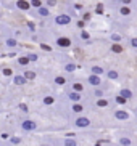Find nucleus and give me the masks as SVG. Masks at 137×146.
<instances>
[{"label": "nucleus", "mask_w": 137, "mask_h": 146, "mask_svg": "<svg viewBox=\"0 0 137 146\" xmlns=\"http://www.w3.org/2000/svg\"><path fill=\"white\" fill-rule=\"evenodd\" d=\"M55 45L58 48H69V47H73V40L69 39V37H64V35H61V37H58V39L55 40Z\"/></svg>", "instance_id": "obj_1"}, {"label": "nucleus", "mask_w": 137, "mask_h": 146, "mask_svg": "<svg viewBox=\"0 0 137 146\" xmlns=\"http://www.w3.org/2000/svg\"><path fill=\"white\" fill-rule=\"evenodd\" d=\"M71 21H73L71 16L66 15V13H61V15H58V16H55V24L56 26H68Z\"/></svg>", "instance_id": "obj_2"}, {"label": "nucleus", "mask_w": 137, "mask_h": 146, "mask_svg": "<svg viewBox=\"0 0 137 146\" xmlns=\"http://www.w3.org/2000/svg\"><path fill=\"white\" fill-rule=\"evenodd\" d=\"M87 84L97 88V87L102 85V77H100V76H94V74H89V76H87Z\"/></svg>", "instance_id": "obj_3"}, {"label": "nucleus", "mask_w": 137, "mask_h": 146, "mask_svg": "<svg viewBox=\"0 0 137 146\" xmlns=\"http://www.w3.org/2000/svg\"><path fill=\"white\" fill-rule=\"evenodd\" d=\"M36 122L34 120H29V119H26V120H23L21 122V129L23 130H26V132H32V130H36Z\"/></svg>", "instance_id": "obj_4"}, {"label": "nucleus", "mask_w": 137, "mask_h": 146, "mask_svg": "<svg viewBox=\"0 0 137 146\" xmlns=\"http://www.w3.org/2000/svg\"><path fill=\"white\" fill-rule=\"evenodd\" d=\"M74 125L79 127V129H87L90 125V120L87 119V117H77V119L74 120Z\"/></svg>", "instance_id": "obj_5"}, {"label": "nucleus", "mask_w": 137, "mask_h": 146, "mask_svg": "<svg viewBox=\"0 0 137 146\" xmlns=\"http://www.w3.org/2000/svg\"><path fill=\"white\" fill-rule=\"evenodd\" d=\"M16 8H19L21 11H29L31 8L29 0H16Z\"/></svg>", "instance_id": "obj_6"}, {"label": "nucleus", "mask_w": 137, "mask_h": 146, "mask_svg": "<svg viewBox=\"0 0 137 146\" xmlns=\"http://www.w3.org/2000/svg\"><path fill=\"white\" fill-rule=\"evenodd\" d=\"M13 84L15 85H26L28 80H26V77L23 74H16V76H13Z\"/></svg>", "instance_id": "obj_7"}, {"label": "nucleus", "mask_w": 137, "mask_h": 146, "mask_svg": "<svg viewBox=\"0 0 137 146\" xmlns=\"http://www.w3.org/2000/svg\"><path fill=\"white\" fill-rule=\"evenodd\" d=\"M68 98H69V101H71V103H79V101L82 100V96H81V93H77V92L71 90L68 93Z\"/></svg>", "instance_id": "obj_8"}, {"label": "nucleus", "mask_w": 137, "mask_h": 146, "mask_svg": "<svg viewBox=\"0 0 137 146\" xmlns=\"http://www.w3.org/2000/svg\"><path fill=\"white\" fill-rule=\"evenodd\" d=\"M115 117L118 120H126L129 117V114L124 111V109H116V111H115Z\"/></svg>", "instance_id": "obj_9"}, {"label": "nucleus", "mask_w": 137, "mask_h": 146, "mask_svg": "<svg viewBox=\"0 0 137 146\" xmlns=\"http://www.w3.org/2000/svg\"><path fill=\"white\" fill-rule=\"evenodd\" d=\"M105 72H107V71L99 64H95V66L90 68V74H94V76H102V74H105Z\"/></svg>", "instance_id": "obj_10"}, {"label": "nucleus", "mask_w": 137, "mask_h": 146, "mask_svg": "<svg viewBox=\"0 0 137 146\" xmlns=\"http://www.w3.org/2000/svg\"><path fill=\"white\" fill-rule=\"evenodd\" d=\"M110 50H111V53H116V55H120V53L124 52V47H123L121 43H111Z\"/></svg>", "instance_id": "obj_11"}, {"label": "nucleus", "mask_w": 137, "mask_h": 146, "mask_svg": "<svg viewBox=\"0 0 137 146\" xmlns=\"http://www.w3.org/2000/svg\"><path fill=\"white\" fill-rule=\"evenodd\" d=\"M37 11V15L39 16H42V18H47V16H50V8H47V7H40V8H37L36 10Z\"/></svg>", "instance_id": "obj_12"}, {"label": "nucleus", "mask_w": 137, "mask_h": 146, "mask_svg": "<svg viewBox=\"0 0 137 146\" xmlns=\"http://www.w3.org/2000/svg\"><path fill=\"white\" fill-rule=\"evenodd\" d=\"M71 85H73V92H77V93L84 92V88H86V85H84L82 82H73Z\"/></svg>", "instance_id": "obj_13"}, {"label": "nucleus", "mask_w": 137, "mask_h": 146, "mask_svg": "<svg viewBox=\"0 0 137 146\" xmlns=\"http://www.w3.org/2000/svg\"><path fill=\"white\" fill-rule=\"evenodd\" d=\"M23 76L26 77V80H34L36 79V72L32 71V69H26L24 72H23Z\"/></svg>", "instance_id": "obj_14"}, {"label": "nucleus", "mask_w": 137, "mask_h": 146, "mask_svg": "<svg viewBox=\"0 0 137 146\" xmlns=\"http://www.w3.org/2000/svg\"><path fill=\"white\" fill-rule=\"evenodd\" d=\"M5 45L8 48H16L18 47V42H16V39H13V37H8V39L5 40Z\"/></svg>", "instance_id": "obj_15"}, {"label": "nucleus", "mask_w": 137, "mask_h": 146, "mask_svg": "<svg viewBox=\"0 0 137 146\" xmlns=\"http://www.w3.org/2000/svg\"><path fill=\"white\" fill-rule=\"evenodd\" d=\"M120 95L123 96V98H126V100H131V98H132V92L129 90V88H121Z\"/></svg>", "instance_id": "obj_16"}, {"label": "nucleus", "mask_w": 137, "mask_h": 146, "mask_svg": "<svg viewBox=\"0 0 137 146\" xmlns=\"http://www.w3.org/2000/svg\"><path fill=\"white\" fill-rule=\"evenodd\" d=\"M107 77L110 79V80H118V79H120V74L116 72V71H107Z\"/></svg>", "instance_id": "obj_17"}, {"label": "nucleus", "mask_w": 137, "mask_h": 146, "mask_svg": "<svg viewBox=\"0 0 137 146\" xmlns=\"http://www.w3.org/2000/svg\"><path fill=\"white\" fill-rule=\"evenodd\" d=\"M16 63L19 66H28L31 63L29 60H28V56H18V60H16Z\"/></svg>", "instance_id": "obj_18"}, {"label": "nucleus", "mask_w": 137, "mask_h": 146, "mask_svg": "<svg viewBox=\"0 0 137 146\" xmlns=\"http://www.w3.org/2000/svg\"><path fill=\"white\" fill-rule=\"evenodd\" d=\"M74 71H76V64H74V63H66V64H64V72L73 74Z\"/></svg>", "instance_id": "obj_19"}, {"label": "nucleus", "mask_w": 137, "mask_h": 146, "mask_svg": "<svg viewBox=\"0 0 137 146\" xmlns=\"http://www.w3.org/2000/svg\"><path fill=\"white\" fill-rule=\"evenodd\" d=\"M2 74H3L5 77H13V76H15V71H13L11 68H3L2 69Z\"/></svg>", "instance_id": "obj_20"}, {"label": "nucleus", "mask_w": 137, "mask_h": 146, "mask_svg": "<svg viewBox=\"0 0 137 146\" xmlns=\"http://www.w3.org/2000/svg\"><path fill=\"white\" fill-rule=\"evenodd\" d=\"M120 15L121 16H129V15H131V7H124V5H123L120 8Z\"/></svg>", "instance_id": "obj_21"}, {"label": "nucleus", "mask_w": 137, "mask_h": 146, "mask_svg": "<svg viewBox=\"0 0 137 146\" xmlns=\"http://www.w3.org/2000/svg\"><path fill=\"white\" fill-rule=\"evenodd\" d=\"M53 82H55V85H64V84H66V79H64L63 76H55Z\"/></svg>", "instance_id": "obj_22"}, {"label": "nucleus", "mask_w": 137, "mask_h": 146, "mask_svg": "<svg viewBox=\"0 0 137 146\" xmlns=\"http://www.w3.org/2000/svg\"><path fill=\"white\" fill-rule=\"evenodd\" d=\"M71 109H73V112H77V114H79V112L84 111V106L79 104V103H73V108H71Z\"/></svg>", "instance_id": "obj_23"}, {"label": "nucleus", "mask_w": 137, "mask_h": 146, "mask_svg": "<svg viewBox=\"0 0 137 146\" xmlns=\"http://www.w3.org/2000/svg\"><path fill=\"white\" fill-rule=\"evenodd\" d=\"M29 3H31V7H32V8H40V7H42V0H29Z\"/></svg>", "instance_id": "obj_24"}, {"label": "nucleus", "mask_w": 137, "mask_h": 146, "mask_svg": "<svg viewBox=\"0 0 137 146\" xmlns=\"http://www.w3.org/2000/svg\"><path fill=\"white\" fill-rule=\"evenodd\" d=\"M97 106H99V108H107V106H108V100H105V98H97Z\"/></svg>", "instance_id": "obj_25"}, {"label": "nucleus", "mask_w": 137, "mask_h": 146, "mask_svg": "<svg viewBox=\"0 0 137 146\" xmlns=\"http://www.w3.org/2000/svg\"><path fill=\"white\" fill-rule=\"evenodd\" d=\"M79 37H81L82 40H90V34L87 31H81V32H79Z\"/></svg>", "instance_id": "obj_26"}, {"label": "nucleus", "mask_w": 137, "mask_h": 146, "mask_svg": "<svg viewBox=\"0 0 137 146\" xmlns=\"http://www.w3.org/2000/svg\"><path fill=\"white\" fill-rule=\"evenodd\" d=\"M26 56H28V60H29L31 63H36V61L39 60V55H37V53H29V55H26Z\"/></svg>", "instance_id": "obj_27"}, {"label": "nucleus", "mask_w": 137, "mask_h": 146, "mask_svg": "<svg viewBox=\"0 0 137 146\" xmlns=\"http://www.w3.org/2000/svg\"><path fill=\"white\" fill-rule=\"evenodd\" d=\"M110 39H111L115 43H120L121 40H123V37H121L120 34H111V35H110Z\"/></svg>", "instance_id": "obj_28"}, {"label": "nucleus", "mask_w": 137, "mask_h": 146, "mask_svg": "<svg viewBox=\"0 0 137 146\" xmlns=\"http://www.w3.org/2000/svg\"><path fill=\"white\" fill-rule=\"evenodd\" d=\"M103 11H105V7H103V3H97V7H95V13H97V15H102Z\"/></svg>", "instance_id": "obj_29"}, {"label": "nucleus", "mask_w": 137, "mask_h": 146, "mask_svg": "<svg viewBox=\"0 0 137 146\" xmlns=\"http://www.w3.org/2000/svg\"><path fill=\"white\" fill-rule=\"evenodd\" d=\"M53 101H55V98H53V96H50V95L44 98V104H53Z\"/></svg>", "instance_id": "obj_30"}, {"label": "nucleus", "mask_w": 137, "mask_h": 146, "mask_svg": "<svg viewBox=\"0 0 137 146\" xmlns=\"http://www.w3.org/2000/svg\"><path fill=\"white\" fill-rule=\"evenodd\" d=\"M40 48H42L44 52H52L53 50V47H50L48 43H40Z\"/></svg>", "instance_id": "obj_31"}, {"label": "nucleus", "mask_w": 137, "mask_h": 146, "mask_svg": "<svg viewBox=\"0 0 137 146\" xmlns=\"http://www.w3.org/2000/svg\"><path fill=\"white\" fill-rule=\"evenodd\" d=\"M56 3H58V0H47V8H53V7H56Z\"/></svg>", "instance_id": "obj_32"}, {"label": "nucleus", "mask_w": 137, "mask_h": 146, "mask_svg": "<svg viewBox=\"0 0 137 146\" xmlns=\"http://www.w3.org/2000/svg\"><path fill=\"white\" fill-rule=\"evenodd\" d=\"M116 103H118V104H126V103H128V100L123 98L121 95H118V96H116Z\"/></svg>", "instance_id": "obj_33"}, {"label": "nucleus", "mask_w": 137, "mask_h": 146, "mask_svg": "<svg viewBox=\"0 0 137 146\" xmlns=\"http://www.w3.org/2000/svg\"><path fill=\"white\" fill-rule=\"evenodd\" d=\"M64 146H76V141H74L73 138H66L64 140Z\"/></svg>", "instance_id": "obj_34"}, {"label": "nucleus", "mask_w": 137, "mask_h": 146, "mask_svg": "<svg viewBox=\"0 0 137 146\" xmlns=\"http://www.w3.org/2000/svg\"><path fill=\"white\" fill-rule=\"evenodd\" d=\"M129 45L132 48H137V37H131V40H129Z\"/></svg>", "instance_id": "obj_35"}, {"label": "nucleus", "mask_w": 137, "mask_h": 146, "mask_svg": "<svg viewBox=\"0 0 137 146\" xmlns=\"http://www.w3.org/2000/svg\"><path fill=\"white\" fill-rule=\"evenodd\" d=\"M19 111H21V112H29V108H28V104L21 103V104H19Z\"/></svg>", "instance_id": "obj_36"}, {"label": "nucleus", "mask_w": 137, "mask_h": 146, "mask_svg": "<svg viewBox=\"0 0 137 146\" xmlns=\"http://www.w3.org/2000/svg\"><path fill=\"white\" fill-rule=\"evenodd\" d=\"M120 143H121L123 146H129V145H131V140H129V138H121Z\"/></svg>", "instance_id": "obj_37"}, {"label": "nucleus", "mask_w": 137, "mask_h": 146, "mask_svg": "<svg viewBox=\"0 0 137 146\" xmlns=\"http://www.w3.org/2000/svg\"><path fill=\"white\" fill-rule=\"evenodd\" d=\"M10 141H11L13 145H19V143H21V138H18V137H11V138H10Z\"/></svg>", "instance_id": "obj_38"}, {"label": "nucleus", "mask_w": 137, "mask_h": 146, "mask_svg": "<svg viewBox=\"0 0 137 146\" xmlns=\"http://www.w3.org/2000/svg\"><path fill=\"white\" fill-rule=\"evenodd\" d=\"M94 95H95V96H97V98H102V96H103V92L100 90V88H95Z\"/></svg>", "instance_id": "obj_39"}, {"label": "nucleus", "mask_w": 137, "mask_h": 146, "mask_svg": "<svg viewBox=\"0 0 137 146\" xmlns=\"http://www.w3.org/2000/svg\"><path fill=\"white\" fill-rule=\"evenodd\" d=\"M0 138H2V140H10L11 137H10L8 133H2V135H0Z\"/></svg>", "instance_id": "obj_40"}, {"label": "nucleus", "mask_w": 137, "mask_h": 146, "mask_svg": "<svg viewBox=\"0 0 137 146\" xmlns=\"http://www.w3.org/2000/svg\"><path fill=\"white\" fill-rule=\"evenodd\" d=\"M121 3L124 5V7H129V5H131V2H132V0H120Z\"/></svg>", "instance_id": "obj_41"}, {"label": "nucleus", "mask_w": 137, "mask_h": 146, "mask_svg": "<svg viewBox=\"0 0 137 146\" xmlns=\"http://www.w3.org/2000/svg\"><path fill=\"white\" fill-rule=\"evenodd\" d=\"M74 8L79 11V10H82V5H81V3H74Z\"/></svg>", "instance_id": "obj_42"}, {"label": "nucleus", "mask_w": 137, "mask_h": 146, "mask_svg": "<svg viewBox=\"0 0 137 146\" xmlns=\"http://www.w3.org/2000/svg\"><path fill=\"white\" fill-rule=\"evenodd\" d=\"M28 26H29V29H31V31H34V29H36V26H34V24H32V23H31V21L28 23Z\"/></svg>", "instance_id": "obj_43"}, {"label": "nucleus", "mask_w": 137, "mask_h": 146, "mask_svg": "<svg viewBox=\"0 0 137 146\" xmlns=\"http://www.w3.org/2000/svg\"><path fill=\"white\" fill-rule=\"evenodd\" d=\"M110 2H120V0H110Z\"/></svg>", "instance_id": "obj_44"}, {"label": "nucleus", "mask_w": 137, "mask_h": 146, "mask_svg": "<svg viewBox=\"0 0 137 146\" xmlns=\"http://www.w3.org/2000/svg\"><path fill=\"white\" fill-rule=\"evenodd\" d=\"M42 146H50V145H42Z\"/></svg>", "instance_id": "obj_45"}, {"label": "nucleus", "mask_w": 137, "mask_h": 146, "mask_svg": "<svg viewBox=\"0 0 137 146\" xmlns=\"http://www.w3.org/2000/svg\"><path fill=\"white\" fill-rule=\"evenodd\" d=\"M0 48H2V45H0Z\"/></svg>", "instance_id": "obj_46"}, {"label": "nucleus", "mask_w": 137, "mask_h": 146, "mask_svg": "<svg viewBox=\"0 0 137 146\" xmlns=\"http://www.w3.org/2000/svg\"><path fill=\"white\" fill-rule=\"evenodd\" d=\"M136 114H137V111H136Z\"/></svg>", "instance_id": "obj_47"}]
</instances>
